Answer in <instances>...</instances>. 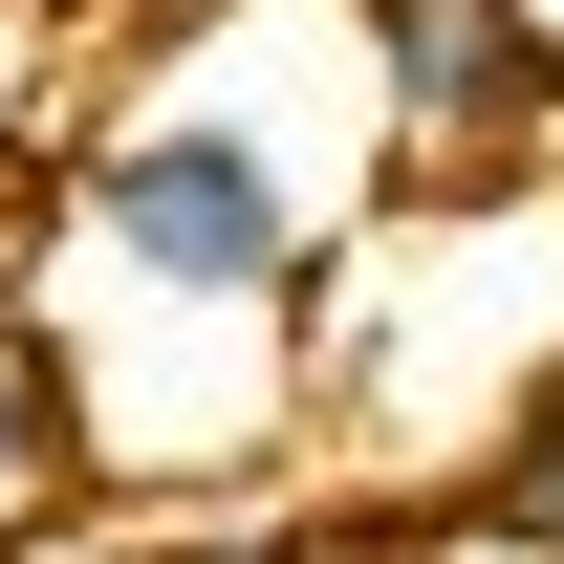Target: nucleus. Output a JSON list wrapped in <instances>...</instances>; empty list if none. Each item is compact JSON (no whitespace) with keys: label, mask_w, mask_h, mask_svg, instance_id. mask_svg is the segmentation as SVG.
<instances>
[{"label":"nucleus","mask_w":564,"mask_h":564,"mask_svg":"<svg viewBox=\"0 0 564 564\" xmlns=\"http://www.w3.org/2000/svg\"><path fill=\"white\" fill-rule=\"evenodd\" d=\"M66 239L131 304H174V326H282L326 282V174L261 109H109L66 152Z\"/></svg>","instance_id":"nucleus-1"},{"label":"nucleus","mask_w":564,"mask_h":564,"mask_svg":"<svg viewBox=\"0 0 564 564\" xmlns=\"http://www.w3.org/2000/svg\"><path fill=\"white\" fill-rule=\"evenodd\" d=\"M348 66H369V131L413 196H521L564 131V22L543 0H348Z\"/></svg>","instance_id":"nucleus-2"},{"label":"nucleus","mask_w":564,"mask_h":564,"mask_svg":"<svg viewBox=\"0 0 564 564\" xmlns=\"http://www.w3.org/2000/svg\"><path fill=\"white\" fill-rule=\"evenodd\" d=\"M44 521H87V391H66V326L0 304V564H44Z\"/></svg>","instance_id":"nucleus-3"},{"label":"nucleus","mask_w":564,"mask_h":564,"mask_svg":"<svg viewBox=\"0 0 564 564\" xmlns=\"http://www.w3.org/2000/svg\"><path fill=\"white\" fill-rule=\"evenodd\" d=\"M478 521H499L521 564H564V348L521 369V413H499V456H478Z\"/></svg>","instance_id":"nucleus-4"},{"label":"nucleus","mask_w":564,"mask_h":564,"mask_svg":"<svg viewBox=\"0 0 564 564\" xmlns=\"http://www.w3.org/2000/svg\"><path fill=\"white\" fill-rule=\"evenodd\" d=\"M131 564H326L304 521H174V543H131Z\"/></svg>","instance_id":"nucleus-5"},{"label":"nucleus","mask_w":564,"mask_h":564,"mask_svg":"<svg viewBox=\"0 0 564 564\" xmlns=\"http://www.w3.org/2000/svg\"><path fill=\"white\" fill-rule=\"evenodd\" d=\"M543 22H564V0H543Z\"/></svg>","instance_id":"nucleus-6"}]
</instances>
